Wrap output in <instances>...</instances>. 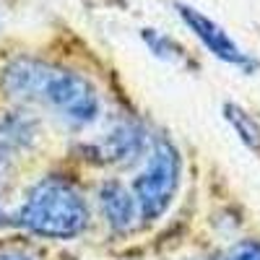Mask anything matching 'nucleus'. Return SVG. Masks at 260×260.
<instances>
[{"label": "nucleus", "instance_id": "11", "mask_svg": "<svg viewBox=\"0 0 260 260\" xmlns=\"http://www.w3.org/2000/svg\"><path fill=\"white\" fill-rule=\"evenodd\" d=\"M0 260H39V255L26 245L0 242Z\"/></svg>", "mask_w": 260, "mask_h": 260}, {"label": "nucleus", "instance_id": "6", "mask_svg": "<svg viewBox=\"0 0 260 260\" xmlns=\"http://www.w3.org/2000/svg\"><path fill=\"white\" fill-rule=\"evenodd\" d=\"M99 206L102 216L107 219V226L117 234H130L143 224L133 192L120 180H107L99 185Z\"/></svg>", "mask_w": 260, "mask_h": 260}, {"label": "nucleus", "instance_id": "4", "mask_svg": "<svg viewBox=\"0 0 260 260\" xmlns=\"http://www.w3.org/2000/svg\"><path fill=\"white\" fill-rule=\"evenodd\" d=\"M177 16L182 18V24L198 37L201 45L213 55L219 57L221 62H229L234 65V68H242V71H255V60L237 45V42L229 37L226 29H221L219 24H216L213 18H208L206 13H201L198 8H192L187 3H177Z\"/></svg>", "mask_w": 260, "mask_h": 260}, {"label": "nucleus", "instance_id": "7", "mask_svg": "<svg viewBox=\"0 0 260 260\" xmlns=\"http://www.w3.org/2000/svg\"><path fill=\"white\" fill-rule=\"evenodd\" d=\"M37 122L26 112H8L0 115V180L8 175V169L18 154L34 143Z\"/></svg>", "mask_w": 260, "mask_h": 260}, {"label": "nucleus", "instance_id": "2", "mask_svg": "<svg viewBox=\"0 0 260 260\" xmlns=\"http://www.w3.org/2000/svg\"><path fill=\"white\" fill-rule=\"evenodd\" d=\"M16 224L45 240H73L89 224V203L76 182L47 175L29 187Z\"/></svg>", "mask_w": 260, "mask_h": 260}, {"label": "nucleus", "instance_id": "1", "mask_svg": "<svg viewBox=\"0 0 260 260\" xmlns=\"http://www.w3.org/2000/svg\"><path fill=\"white\" fill-rule=\"evenodd\" d=\"M3 89L18 102L50 107L76 127L96 122L102 112L99 91L86 76L31 57H18L3 71Z\"/></svg>", "mask_w": 260, "mask_h": 260}, {"label": "nucleus", "instance_id": "8", "mask_svg": "<svg viewBox=\"0 0 260 260\" xmlns=\"http://www.w3.org/2000/svg\"><path fill=\"white\" fill-rule=\"evenodd\" d=\"M224 120L232 125L237 138H240L252 151V154L260 156V122L247 110H242L240 104H234V102H226L224 104Z\"/></svg>", "mask_w": 260, "mask_h": 260}, {"label": "nucleus", "instance_id": "5", "mask_svg": "<svg viewBox=\"0 0 260 260\" xmlns=\"http://www.w3.org/2000/svg\"><path fill=\"white\" fill-rule=\"evenodd\" d=\"M143 146H146L143 130L133 122L122 120V122L112 125L104 136L91 141L89 151L96 156L99 164H127V161L138 159Z\"/></svg>", "mask_w": 260, "mask_h": 260}, {"label": "nucleus", "instance_id": "10", "mask_svg": "<svg viewBox=\"0 0 260 260\" xmlns=\"http://www.w3.org/2000/svg\"><path fill=\"white\" fill-rule=\"evenodd\" d=\"M219 260H260V240H242L219 255Z\"/></svg>", "mask_w": 260, "mask_h": 260}, {"label": "nucleus", "instance_id": "3", "mask_svg": "<svg viewBox=\"0 0 260 260\" xmlns=\"http://www.w3.org/2000/svg\"><path fill=\"white\" fill-rule=\"evenodd\" d=\"M180 180H182V156L177 146L167 136H156L148 146L143 169L130 185V192H133L138 203L143 224L156 221L167 213V208L172 206L180 190Z\"/></svg>", "mask_w": 260, "mask_h": 260}, {"label": "nucleus", "instance_id": "9", "mask_svg": "<svg viewBox=\"0 0 260 260\" xmlns=\"http://www.w3.org/2000/svg\"><path fill=\"white\" fill-rule=\"evenodd\" d=\"M143 39H146V45L154 50L159 57H164V60H177L180 57V47L169 37L159 34L156 29H143Z\"/></svg>", "mask_w": 260, "mask_h": 260}]
</instances>
